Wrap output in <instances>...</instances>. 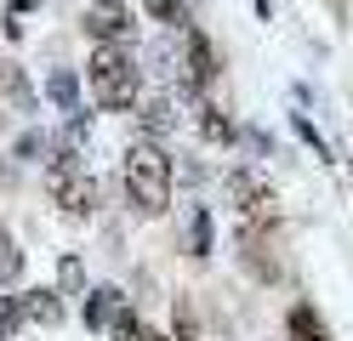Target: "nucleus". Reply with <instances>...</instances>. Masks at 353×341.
Returning a JSON list of instances; mask_svg holds the SVG:
<instances>
[{
	"mask_svg": "<svg viewBox=\"0 0 353 341\" xmlns=\"http://www.w3.org/2000/svg\"><path fill=\"white\" fill-rule=\"evenodd\" d=\"M120 194L131 205V216L160 222L176 199V154L165 143H154V136H137L120 154Z\"/></svg>",
	"mask_w": 353,
	"mask_h": 341,
	"instance_id": "nucleus-1",
	"label": "nucleus"
},
{
	"mask_svg": "<svg viewBox=\"0 0 353 341\" xmlns=\"http://www.w3.org/2000/svg\"><path fill=\"white\" fill-rule=\"evenodd\" d=\"M85 91L97 114H131L143 103V63L131 45H92L85 57Z\"/></svg>",
	"mask_w": 353,
	"mask_h": 341,
	"instance_id": "nucleus-2",
	"label": "nucleus"
},
{
	"mask_svg": "<svg viewBox=\"0 0 353 341\" xmlns=\"http://www.w3.org/2000/svg\"><path fill=\"white\" fill-rule=\"evenodd\" d=\"M52 165H46V194H52V205L69 222H92L97 211H103V182H97V171L85 165V154L74 148V143H52Z\"/></svg>",
	"mask_w": 353,
	"mask_h": 341,
	"instance_id": "nucleus-3",
	"label": "nucleus"
},
{
	"mask_svg": "<svg viewBox=\"0 0 353 341\" xmlns=\"http://www.w3.org/2000/svg\"><path fill=\"white\" fill-rule=\"evenodd\" d=\"M216 80H223V52H216V40L200 29V23H188L183 29V52H176V97L205 103Z\"/></svg>",
	"mask_w": 353,
	"mask_h": 341,
	"instance_id": "nucleus-4",
	"label": "nucleus"
},
{
	"mask_svg": "<svg viewBox=\"0 0 353 341\" xmlns=\"http://www.w3.org/2000/svg\"><path fill=\"white\" fill-rule=\"evenodd\" d=\"M228 205H234L239 227H285L279 188L268 182V171H256V165H234L228 171Z\"/></svg>",
	"mask_w": 353,
	"mask_h": 341,
	"instance_id": "nucleus-5",
	"label": "nucleus"
},
{
	"mask_svg": "<svg viewBox=\"0 0 353 341\" xmlns=\"http://www.w3.org/2000/svg\"><path fill=\"white\" fill-rule=\"evenodd\" d=\"M285 227H239V267L256 285H285V256H279Z\"/></svg>",
	"mask_w": 353,
	"mask_h": 341,
	"instance_id": "nucleus-6",
	"label": "nucleus"
},
{
	"mask_svg": "<svg viewBox=\"0 0 353 341\" xmlns=\"http://www.w3.org/2000/svg\"><path fill=\"white\" fill-rule=\"evenodd\" d=\"M80 34L92 45H131L137 40V17H131L125 0H92L80 17Z\"/></svg>",
	"mask_w": 353,
	"mask_h": 341,
	"instance_id": "nucleus-7",
	"label": "nucleus"
},
{
	"mask_svg": "<svg viewBox=\"0 0 353 341\" xmlns=\"http://www.w3.org/2000/svg\"><path fill=\"white\" fill-rule=\"evenodd\" d=\"M194 131H200V143H205V148H223V154L239 148V120H234L223 103H211V97H205V103H194Z\"/></svg>",
	"mask_w": 353,
	"mask_h": 341,
	"instance_id": "nucleus-8",
	"label": "nucleus"
},
{
	"mask_svg": "<svg viewBox=\"0 0 353 341\" xmlns=\"http://www.w3.org/2000/svg\"><path fill=\"white\" fill-rule=\"evenodd\" d=\"M137 114V136H154V143H165L176 131V97L171 91H143V103L131 108Z\"/></svg>",
	"mask_w": 353,
	"mask_h": 341,
	"instance_id": "nucleus-9",
	"label": "nucleus"
},
{
	"mask_svg": "<svg viewBox=\"0 0 353 341\" xmlns=\"http://www.w3.org/2000/svg\"><path fill=\"white\" fill-rule=\"evenodd\" d=\"M17 313H23V324L57 330V324H63V296H57V285H29V290H17Z\"/></svg>",
	"mask_w": 353,
	"mask_h": 341,
	"instance_id": "nucleus-10",
	"label": "nucleus"
},
{
	"mask_svg": "<svg viewBox=\"0 0 353 341\" xmlns=\"http://www.w3.org/2000/svg\"><path fill=\"white\" fill-rule=\"evenodd\" d=\"M183 256H188V262H211V256H216V216H211V205H188Z\"/></svg>",
	"mask_w": 353,
	"mask_h": 341,
	"instance_id": "nucleus-11",
	"label": "nucleus"
},
{
	"mask_svg": "<svg viewBox=\"0 0 353 341\" xmlns=\"http://www.w3.org/2000/svg\"><path fill=\"white\" fill-rule=\"evenodd\" d=\"M120 302H125L120 285H92V290L80 296V324L92 330V335H108V318L120 313Z\"/></svg>",
	"mask_w": 353,
	"mask_h": 341,
	"instance_id": "nucleus-12",
	"label": "nucleus"
},
{
	"mask_svg": "<svg viewBox=\"0 0 353 341\" xmlns=\"http://www.w3.org/2000/svg\"><path fill=\"white\" fill-rule=\"evenodd\" d=\"M285 341H336V335H330V318L307 302V296H296V302L285 307Z\"/></svg>",
	"mask_w": 353,
	"mask_h": 341,
	"instance_id": "nucleus-13",
	"label": "nucleus"
},
{
	"mask_svg": "<svg viewBox=\"0 0 353 341\" xmlns=\"http://www.w3.org/2000/svg\"><path fill=\"white\" fill-rule=\"evenodd\" d=\"M171 341H205V318H200V302L183 290L171 296Z\"/></svg>",
	"mask_w": 353,
	"mask_h": 341,
	"instance_id": "nucleus-14",
	"label": "nucleus"
},
{
	"mask_svg": "<svg viewBox=\"0 0 353 341\" xmlns=\"http://www.w3.org/2000/svg\"><path fill=\"white\" fill-rule=\"evenodd\" d=\"M80 74H74V68H52V74H46V97H52V108L57 114H80Z\"/></svg>",
	"mask_w": 353,
	"mask_h": 341,
	"instance_id": "nucleus-15",
	"label": "nucleus"
},
{
	"mask_svg": "<svg viewBox=\"0 0 353 341\" xmlns=\"http://www.w3.org/2000/svg\"><path fill=\"white\" fill-rule=\"evenodd\" d=\"M143 17L160 23V29H176V34H183L188 23H194V6H188V0H143Z\"/></svg>",
	"mask_w": 353,
	"mask_h": 341,
	"instance_id": "nucleus-16",
	"label": "nucleus"
},
{
	"mask_svg": "<svg viewBox=\"0 0 353 341\" xmlns=\"http://www.w3.org/2000/svg\"><path fill=\"white\" fill-rule=\"evenodd\" d=\"M17 279H23V250H17L12 227L0 222V296H6V290H17Z\"/></svg>",
	"mask_w": 353,
	"mask_h": 341,
	"instance_id": "nucleus-17",
	"label": "nucleus"
},
{
	"mask_svg": "<svg viewBox=\"0 0 353 341\" xmlns=\"http://www.w3.org/2000/svg\"><path fill=\"white\" fill-rule=\"evenodd\" d=\"M143 324H148V318H143V313H137V302L125 296L120 313L108 318V341H137V335H143Z\"/></svg>",
	"mask_w": 353,
	"mask_h": 341,
	"instance_id": "nucleus-18",
	"label": "nucleus"
},
{
	"mask_svg": "<svg viewBox=\"0 0 353 341\" xmlns=\"http://www.w3.org/2000/svg\"><path fill=\"white\" fill-rule=\"evenodd\" d=\"M291 131H296V143H302L307 154H314V159H325V165H330V143L319 136V125L307 120V114H291Z\"/></svg>",
	"mask_w": 353,
	"mask_h": 341,
	"instance_id": "nucleus-19",
	"label": "nucleus"
},
{
	"mask_svg": "<svg viewBox=\"0 0 353 341\" xmlns=\"http://www.w3.org/2000/svg\"><path fill=\"white\" fill-rule=\"evenodd\" d=\"M92 285H85V262L80 256H63L57 262V296H85Z\"/></svg>",
	"mask_w": 353,
	"mask_h": 341,
	"instance_id": "nucleus-20",
	"label": "nucleus"
},
{
	"mask_svg": "<svg viewBox=\"0 0 353 341\" xmlns=\"http://www.w3.org/2000/svg\"><path fill=\"white\" fill-rule=\"evenodd\" d=\"M46 154H52V136L40 131V125H29V131L12 143V159H46Z\"/></svg>",
	"mask_w": 353,
	"mask_h": 341,
	"instance_id": "nucleus-21",
	"label": "nucleus"
},
{
	"mask_svg": "<svg viewBox=\"0 0 353 341\" xmlns=\"http://www.w3.org/2000/svg\"><path fill=\"white\" fill-rule=\"evenodd\" d=\"M6 6H12L6 17H23V12H34V6H40V0H6Z\"/></svg>",
	"mask_w": 353,
	"mask_h": 341,
	"instance_id": "nucleus-22",
	"label": "nucleus"
},
{
	"mask_svg": "<svg viewBox=\"0 0 353 341\" xmlns=\"http://www.w3.org/2000/svg\"><path fill=\"white\" fill-rule=\"evenodd\" d=\"M137 341H171V330H154V324H143V335Z\"/></svg>",
	"mask_w": 353,
	"mask_h": 341,
	"instance_id": "nucleus-23",
	"label": "nucleus"
},
{
	"mask_svg": "<svg viewBox=\"0 0 353 341\" xmlns=\"http://www.w3.org/2000/svg\"><path fill=\"white\" fill-rule=\"evenodd\" d=\"M0 188H6V154H0Z\"/></svg>",
	"mask_w": 353,
	"mask_h": 341,
	"instance_id": "nucleus-24",
	"label": "nucleus"
},
{
	"mask_svg": "<svg viewBox=\"0 0 353 341\" xmlns=\"http://www.w3.org/2000/svg\"><path fill=\"white\" fill-rule=\"evenodd\" d=\"M0 341H6V335H0Z\"/></svg>",
	"mask_w": 353,
	"mask_h": 341,
	"instance_id": "nucleus-25",
	"label": "nucleus"
}]
</instances>
